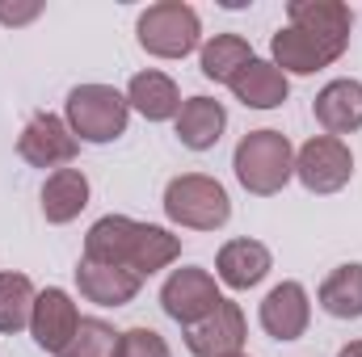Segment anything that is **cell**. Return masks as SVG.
<instances>
[{"instance_id":"12","label":"cell","mask_w":362,"mask_h":357,"mask_svg":"<svg viewBox=\"0 0 362 357\" xmlns=\"http://www.w3.org/2000/svg\"><path fill=\"white\" fill-rule=\"evenodd\" d=\"M245 337H249V328H245L240 303L223 298L215 315H206L202 324L185 328V349L194 357H232V353H240Z\"/></svg>"},{"instance_id":"9","label":"cell","mask_w":362,"mask_h":357,"mask_svg":"<svg viewBox=\"0 0 362 357\" xmlns=\"http://www.w3.org/2000/svg\"><path fill=\"white\" fill-rule=\"evenodd\" d=\"M350 42H337V38H320V34H308L299 25H282L270 38V55L274 68H282V76H312L329 63H337L346 55Z\"/></svg>"},{"instance_id":"1","label":"cell","mask_w":362,"mask_h":357,"mask_svg":"<svg viewBox=\"0 0 362 357\" xmlns=\"http://www.w3.org/2000/svg\"><path fill=\"white\" fill-rule=\"evenodd\" d=\"M181 257V236L156 227V223H135L127 214H105L97 219L85 236V261L97 265L131 269L135 277H152L169 269Z\"/></svg>"},{"instance_id":"11","label":"cell","mask_w":362,"mask_h":357,"mask_svg":"<svg viewBox=\"0 0 362 357\" xmlns=\"http://www.w3.org/2000/svg\"><path fill=\"white\" fill-rule=\"evenodd\" d=\"M262 332L274 341H299L312 324V298L299 282H278L257 307Z\"/></svg>"},{"instance_id":"27","label":"cell","mask_w":362,"mask_h":357,"mask_svg":"<svg viewBox=\"0 0 362 357\" xmlns=\"http://www.w3.org/2000/svg\"><path fill=\"white\" fill-rule=\"evenodd\" d=\"M337 357H362V341H350V345H346Z\"/></svg>"},{"instance_id":"16","label":"cell","mask_w":362,"mask_h":357,"mask_svg":"<svg viewBox=\"0 0 362 357\" xmlns=\"http://www.w3.org/2000/svg\"><path fill=\"white\" fill-rule=\"evenodd\" d=\"M76 286H81V294H85L89 303H97V307H127V303L139 294L144 277H135L131 269L97 265V261H85V257H81V265H76Z\"/></svg>"},{"instance_id":"21","label":"cell","mask_w":362,"mask_h":357,"mask_svg":"<svg viewBox=\"0 0 362 357\" xmlns=\"http://www.w3.org/2000/svg\"><path fill=\"white\" fill-rule=\"evenodd\" d=\"M253 59H257V55H253V47H249L240 34H215V38L202 42V51H198V68H202V76L215 80V85H232L236 72L249 68Z\"/></svg>"},{"instance_id":"13","label":"cell","mask_w":362,"mask_h":357,"mask_svg":"<svg viewBox=\"0 0 362 357\" xmlns=\"http://www.w3.org/2000/svg\"><path fill=\"white\" fill-rule=\"evenodd\" d=\"M274 269V257L262 240H228L215 257V282H223L228 290H253L257 282H266Z\"/></svg>"},{"instance_id":"28","label":"cell","mask_w":362,"mask_h":357,"mask_svg":"<svg viewBox=\"0 0 362 357\" xmlns=\"http://www.w3.org/2000/svg\"><path fill=\"white\" fill-rule=\"evenodd\" d=\"M232 357H249V353H232Z\"/></svg>"},{"instance_id":"20","label":"cell","mask_w":362,"mask_h":357,"mask_svg":"<svg viewBox=\"0 0 362 357\" xmlns=\"http://www.w3.org/2000/svg\"><path fill=\"white\" fill-rule=\"evenodd\" d=\"M286 25H299V30L320 34V38L350 42V34H354V13H350L341 0H291V4H286Z\"/></svg>"},{"instance_id":"7","label":"cell","mask_w":362,"mask_h":357,"mask_svg":"<svg viewBox=\"0 0 362 357\" xmlns=\"http://www.w3.org/2000/svg\"><path fill=\"white\" fill-rule=\"evenodd\" d=\"M295 177L308 193H337L354 177V152L346 147V139L312 135L295 152Z\"/></svg>"},{"instance_id":"10","label":"cell","mask_w":362,"mask_h":357,"mask_svg":"<svg viewBox=\"0 0 362 357\" xmlns=\"http://www.w3.org/2000/svg\"><path fill=\"white\" fill-rule=\"evenodd\" d=\"M81 311H76V303H72V294L68 290H59V286H47V290H38V298H34V315H30V337H34V345L42 349V353H64L68 349V341L76 337V328H81Z\"/></svg>"},{"instance_id":"22","label":"cell","mask_w":362,"mask_h":357,"mask_svg":"<svg viewBox=\"0 0 362 357\" xmlns=\"http://www.w3.org/2000/svg\"><path fill=\"white\" fill-rule=\"evenodd\" d=\"M325 315L333 320H362V265L350 261V265H337L316 290Z\"/></svg>"},{"instance_id":"15","label":"cell","mask_w":362,"mask_h":357,"mask_svg":"<svg viewBox=\"0 0 362 357\" xmlns=\"http://www.w3.org/2000/svg\"><path fill=\"white\" fill-rule=\"evenodd\" d=\"M173 126H177L181 147H189V152H211V147L223 139L228 109H223V101H215V97H185V101H181V114L173 118Z\"/></svg>"},{"instance_id":"8","label":"cell","mask_w":362,"mask_h":357,"mask_svg":"<svg viewBox=\"0 0 362 357\" xmlns=\"http://www.w3.org/2000/svg\"><path fill=\"white\" fill-rule=\"evenodd\" d=\"M76 152H81V139L68 131V122L59 118V114H47V109H38L25 126H21V135H17V156L30 164V169H72V160H76Z\"/></svg>"},{"instance_id":"24","label":"cell","mask_w":362,"mask_h":357,"mask_svg":"<svg viewBox=\"0 0 362 357\" xmlns=\"http://www.w3.org/2000/svg\"><path fill=\"white\" fill-rule=\"evenodd\" d=\"M114 349H118V332L105 320L85 315L81 328H76V337L68 341V349L59 357H114Z\"/></svg>"},{"instance_id":"23","label":"cell","mask_w":362,"mask_h":357,"mask_svg":"<svg viewBox=\"0 0 362 357\" xmlns=\"http://www.w3.org/2000/svg\"><path fill=\"white\" fill-rule=\"evenodd\" d=\"M34 298L38 290L25 273H0V332L4 337H17L21 328H30Z\"/></svg>"},{"instance_id":"19","label":"cell","mask_w":362,"mask_h":357,"mask_svg":"<svg viewBox=\"0 0 362 357\" xmlns=\"http://www.w3.org/2000/svg\"><path fill=\"white\" fill-rule=\"evenodd\" d=\"M89 206V177L81 169H59L42 181V219L64 227L72 219H81V210Z\"/></svg>"},{"instance_id":"26","label":"cell","mask_w":362,"mask_h":357,"mask_svg":"<svg viewBox=\"0 0 362 357\" xmlns=\"http://www.w3.org/2000/svg\"><path fill=\"white\" fill-rule=\"evenodd\" d=\"M42 17V4L38 0H30V4H8V0H0V25H30V21H38Z\"/></svg>"},{"instance_id":"4","label":"cell","mask_w":362,"mask_h":357,"mask_svg":"<svg viewBox=\"0 0 362 357\" xmlns=\"http://www.w3.org/2000/svg\"><path fill=\"white\" fill-rule=\"evenodd\" d=\"M165 214L189 231H219L232 219V198L206 173H181L165 185Z\"/></svg>"},{"instance_id":"2","label":"cell","mask_w":362,"mask_h":357,"mask_svg":"<svg viewBox=\"0 0 362 357\" xmlns=\"http://www.w3.org/2000/svg\"><path fill=\"white\" fill-rule=\"evenodd\" d=\"M232 169H236V181L257 193V198H274L286 189V181L295 177V147L282 131H249L236 152H232Z\"/></svg>"},{"instance_id":"5","label":"cell","mask_w":362,"mask_h":357,"mask_svg":"<svg viewBox=\"0 0 362 357\" xmlns=\"http://www.w3.org/2000/svg\"><path fill=\"white\" fill-rule=\"evenodd\" d=\"M135 38L156 59H185L202 42V21L185 0H160V4H148L139 13Z\"/></svg>"},{"instance_id":"6","label":"cell","mask_w":362,"mask_h":357,"mask_svg":"<svg viewBox=\"0 0 362 357\" xmlns=\"http://www.w3.org/2000/svg\"><path fill=\"white\" fill-rule=\"evenodd\" d=\"M219 303H223L219 282H215L206 269H198V265L173 269V273L165 277V286H160V307H165L169 320H177L181 328L202 324L206 315L219 311Z\"/></svg>"},{"instance_id":"14","label":"cell","mask_w":362,"mask_h":357,"mask_svg":"<svg viewBox=\"0 0 362 357\" xmlns=\"http://www.w3.org/2000/svg\"><path fill=\"white\" fill-rule=\"evenodd\" d=\"M312 114L325 126V135H333V139L362 131V80H329L316 92Z\"/></svg>"},{"instance_id":"25","label":"cell","mask_w":362,"mask_h":357,"mask_svg":"<svg viewBox=\"0 0 362 357\" xmlns=\"http://www.w3.org/2000/svg\"><path fill=\"white\" fill-rule=\"evenodd\" d=\"M114 357H173V349L156 328H127V332H118Z\"/></svg>"},{"instance_id":"3","label":"cell","mask_w":362,"mask_h":357,"mask_svg":"<svg viewBox=\"0 0 362 357\" xmlns=\"http://www.w3.org/2000/svg\"><path fill=\"white\" fill-rule=\"evenodd\" d=\"M64 122L81 143H114L131 122L127 92L110 85H76L64 101Z\"/></svg>"},{"instance_id":"18","label":"cell","mask_w":362,"mask_h":357,"mask_svg":"<svg viewBox=\"0 0 362 357\" xmlns=\"http://www.w3.org/2000/svg\"><path fill=\"white\" fill-rule=\"evenodd\" d=\"M127 105L135 114H144L148 122H169L181 114V92L173 85V76L165 72H135L131 85H127Z\"/></svg>"},{"instance_id":"17","label":"cell","mask_w":362,"mask_h":357,"mask_svg":"<svg viewBox=\"0 0 362 357\" xmlns=\"http://www.w3.org/2000/svg\"><path fill=\"white\" fill-rule=\"evenodd\" d=\"M228 89L245 109H278L291 97V80L282 76V68H274V59H253L249 68L236 72Z\"/></svg>"}]
</instances>
